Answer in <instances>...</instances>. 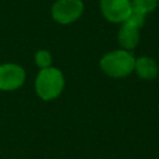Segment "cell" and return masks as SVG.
Instances as JSON below:
<instances>
[{
  "label": "cell",
  "instance_id": "1",
  "mask_svg": "<svg viewBox=\"0 0 159 159\" xmlns=\"http://www.w3.org/2000/svg\"><path fill=\"white\" fill-rule=\"evenodd\" d=\"M135 57L130 51L116 50L102 56L99 60V67L109 77L123 78L129 76L134 71Z\"/></svg>",
  "mask_w": 159,
  "mask_h": 159
},
{
  "label": "cell",
  "instance_id": "2",
  "mask_svg": "<svg viewBox=\"0 0 159 159\" xmlns=\"http://www.w3.org/2000/svg\"><path fill=\"white\" fill-rule=\"evenodd\" d=\"M65 88V77L56 67L41 68L35 80V91L43 101L56 99Z\"/></svg>",
  "mask_w": 159,
  "mask_h": 159
},
{
  "label": "cell",
  "instance_id": "3",
  "mask_svg": "<svg viewBox=\"0 0 159 159\" xmlns=\"http://www.w3.org/2000/svg\"><path fill=\"white\" fill-rule=\"evenodd\" d=\"M84 11L82 0H56L51 6V17L60 25L77 21Z\"/></svg>",
  "mask_w": 159,
  "mask_h": 159
},
{
  "label": "cell",
  "instance_id": "4",
  "mask_svg": "<svg viewBox=\"0 0 159 159\" xmlns=\"http://www.w3.org/2000/svg\"><path fill=\"white\" fill-rule=\"evenodd\" d=\"M102 16L113 24L124 22L132 12L130 0H99Z\"/></svg>",
  "mask_w": 159,
  "mask_h": 159
},
{
  "label": "cell",
  "instance_id": "5",
  "mask_svg": "<svg viewBox=\"0 0 159 159\" xmlns=\"http://www.w3.org/2000/svg\"><path fill=\"white\" fill-rule=\"evenodd\" d=\"M26 78L25 70L16 63L0 65V91H15L20 88Z\"/></svg>",
  "mask_w": 159,
  "mask_h": 159
},
{
  "label": "cell",
  "instance_id": "6",
  "mask_svg": "<svg viewBox=\"0 0 159 159\" xmlns=\"http://www.w3.org/2000/svg\"><path fill=\"white\" fill-rule=\"evenodd\" d=\"M139 42V29L128 24L122 22L118 31V43L123 50L130 51Z\"/></svg>",
  "mask_w": 159,
  "mask_h": 159
},
{
  "label": "cell",
  "instance_id": "7",
  "mask_svg": "<svg viewBox=\"0 0 159 159\" xmlns=\"http://www.w3.org/2000/svg\"><path fill=\"white\" fill-rule=\"evenodd\" d=\"M134 71L139 78L150 81L158 76L159 67L154 58H152L149 56H140V57L135 58Z\"/></svg>",
  "mask_w": 159,
  "mask_h": 159
},
{
  "label": "cell",
  "instance_id": "8",
  "mask_svg": "<svg viewBox=\"0 0 159 159\" xmlns=\"http://www.w3.org/2000/svg\"><path fill=\"white\" fill-rule=\"evenodd\" d=\"M130 4H132V11L139 12L142 15H147L158 7L159 0H130Z\"/></svg>",
  "mask_w": 159,
  "mask_h": 159
},
{
  "label": "cell",
  "instance_id": "9",
  "mask_svg": "<svg viewBox=\"0 0 159 159\" xmlns=\"http://www.w3.org/2000/svg\"><path fill=\"white\" fill-rule=\"evenodd\" d=\"M35 63L37 65V67L41 68H47L51 67L52 63V56L50 53V51L47 50H39L35 53Z\"/></svg>",
  "mask_w": 159,
  "mask_h": 159
},
{
  "label": "cell",
  "instance_id": "10",
  "mask_svg": "<svg viewBox=\"0 0 159 159\" xmlns=\"http://www.w3.org/2000/svg\"><path fill=\"white\" fill-rule=\"evenodd\" d=\"M144 21H145V15H142L139 12H135V11H132L130 15L128 16V19L125 20V22L140 29L143 25H144Z\"/></svg>",
  "mask_w": 159,
  "mask_h": 159
}]
</instances>
